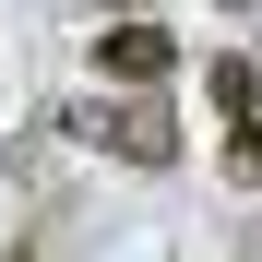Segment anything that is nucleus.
<instances>
[{
  "label": "nucleus",
  "mask_w": 262,
  "mask_h": 262,
  "mask_svg": "<svg viewBox=\"0 0 262 262\" xmlns=\"http://www.w3.org/2000/svg\"><path fill=\"white\" fill-rule=\"evenodd\" d=\"M167 72H179V36H167V24L119 12V24L96 36V83H167Z\"/></svg>",
  "instance_id": "2"
},
{
  "label": "nucleus",
  "mask_w": 262,
  "mask_h": 262,
  "mask_svg": "<svg viewBox=\"0 0 262 262\" xmlns=\"http://www.w3.org/2000/svg\"><path fill=\"white\" fill-rule=\"evenodd\" d=\"M227 179H238V191H262V107L238 119V143H227Z\"/></svg>",
  "instance_id": "4"
},
{
  "label": "nucleus",
  "mask_w": 262,
  "mask_h": 262,
  "mask_svg": "<svg viewBox=\"0 0 262 262\" xmlns=\"http://www.w3.org/2000/svg\"><path fill=\"white\" fill-rule=\"evenodd\" d=\"M203 96H214V119H250V107H262V72H250V60H214Z\"/></svg>",
  "instance_id": "3"
},
{
  "label": "nucleus",
  "mask_w": 262,
  "mask_h": 262,
  "mask_svg": "<svg viewBox=\"0 0 262 262\" xmlns=\"http://www.w3.org/2000/svg\"><path fill=\"white\" fill-rule=\"evenodd\" d=\"M72 131L107 143L119 167H179V96H167V83H107V96L72 107Z\"/></svg>",
  "instance_id": "1"
},
{
  "label": "nucleus",
  "mask_w": 262,
  "mask_h": 262,
  "mask_svg": "<svg viewBox=\"0 0 262 262\" xmlns=\"http://www.w3.org/2000/svg\"><path fill=\"white\" fill-rule=\"evenodd\" d=\"M96 12H143V0H96Z\"/></svg>",
  "instance_id": "5"
}]
</instances>
